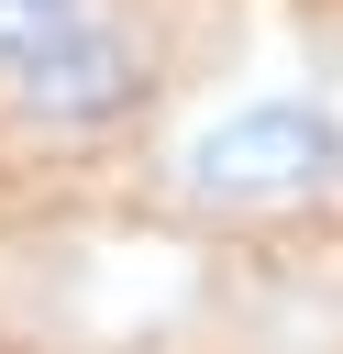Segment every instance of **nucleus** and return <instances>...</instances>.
Wrapping results in <instances>:
<instances>
[{
	"instance_id": "nucleus-1",
	"label": "nucleus",
	"mask_w": 343,
	"mask_h": 354,
	"mask_svg": "<svg viewBox=\"0 0 343 354\" xmlns=\"http://www.w3.org/2000/svg\"><path fill=\"white\" fill-rule=\"evenodd\" d=\"M343 188V111L310 88H254L221 100L210 122H188L177 144V199L210 221H266V210H310Z\"/></svg>"
},
{
	"instance_id": "nucleus-2",
	"label": "nucleus",
	"mask_w": 343,
	"mask_h": 354,
	"mask_svg": "<svg viewBox=\"0 0 343 354\" xmlns=\"http://www.w3.org/2000/svg\"><path fill=\"white\" fill-rule=\"evenodd\" d=\"M144 100V44L122 33V22H77L55 55H33L22 77H11V111L33 122V133H100V122H122Z\"/></svg>"
},
{
	"instance_id": "nucleus-3",
	"label": "nucleus",
	"mask_w": 343,
	"mask_h": 354,
	"mask_svg": "<svg viewBox=\"0 0 343 354\" xmlns=\"http://www.w3.org/2000/svg\"><path fill=\"white\" fill-rule=\"evenodd\" d=\"M77 22H100V0H0V77H22L33 55H55Z\"/></svg>"
}]
</instances>
